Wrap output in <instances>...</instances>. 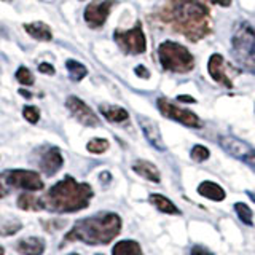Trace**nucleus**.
I'll use <instances>...</instances> for the list:
<instances>
[{
	"label": "nucleus",
	"instance_id": "4468645a",
	"mask_svg": "<svg viewBox=\"0 0 255 255\" xmlns=\"http://www.w3.org/2000/svg\"><path fill=\"white\" fill-rule=\"evenodd\" d=\"M207 70H209V75L212 80H215L219 85L227 86V88H233V82L227 74V66H225V59L223 56L215 53L209 58V62H207Z\"/></svg>",
	"mask_w": 255,
	"mask_h": 255
},
{
	"label": "nucleus",
	"instance_id": "c9c22d12",
	"mask_svg": "<svg viewBox=\"0 0 255 255\" xmlns=\"http://www.w3.org/2000/svg\"><path fill=\"white\" fill-rule=\"evenodd\" d=\"M19 93H21L22 96H26V98H30V93H27V91H24V90H21Z\"/></svg>",
	"mask_w": 255,
	"mask_h": 255
},
{
	"label": "nucleus",
	"instance_id": "a878e982",
	"mask_svg": "<svg viewBox=\"0 0 255 255\" xmlns=\"http://www.w3.org/2000/svg\"><path fill=\"white\" fill-rule=\"evenodd\" d=\"M190 156H191V159H193V161L203 163V161H206V159H209L211 151H209V148H207V147L199 145V143H198V145H195L193 148H191Z\"/></svg>",
	"mask_w": 255,
	"mask_h": 255
},
{
	"label": "nucleus",
	"instance_id": "9d476101",
	"mask_svg": "<svg viewBox=\"0 0 255 255\" xmlns=\"http://www.w3.org/2000/svg\"><path fill=\"white\" fill-rule=\"evenodd\" d=\"M114 5L115 0H94V2H91L85 8V14H83L86 24L93 29L104 26V22L107 21Z\"/></svg>",
	"mask_w": 255,
	"mask_h": 255
},
{
	"label": "nucleus",
	"instance_id": "4c0bfd02",
	"mask_svg": "<svg viewBox=\"0 0 255 255\" xmlns=\"http://www.w3.org/2000/svg\"><path fill=\"white\" fill-rule=\"evenodd\" d=\"M5 254V251H3V247H0V255H3Z\"/></svg>",
	"mask_w": 255,
	"mask_h": 255
},
{
	"label": "nucleus",
	"instance_id": "2f4dec72",
	"mask_svg": "<svg viewBox=\"0 0 255 255\" xmlns=\"http://www.w3.org/2000/svg\"><path fill=\"white\" fill-rule=\"evenodd\" d=\"M135 75H139V77H142V78H148L150 77V74H148V70L143 67V66H137L135 67Z\"/></svg>",
	"mask_w": 255,
	"mask_h": 255
},
{
	"label": "nucleus",
	"instance_id": "1a4fd4ad",
	"mask_svg": "<svg viewBox=\"0 0 255 255\" xmlns=\"http://www.w3.org/2000/svg\"><path fill=\"white\" fill-rule=\"evenodd\" d=\"M220 147L227 151L230 156H233L239 161L246 163L247 166H251L255 159V148L251 147L249 143L235 137V135H220L219 137Z\"/></svg>",
	"mask_w": 255,
	"mask_h": 255
},
{
	"label": "nucleus",
	"instance_id": "79ce46f5",
	"mask_svg": "<svg viewBox=\"0 0 255 255\" xmlns=\"http://www.w3.org/2000/svg\"><path fill=\"white\" fill-rule=\"evenodd\" d=\"M98 255H101V254H98Z\"/></svg>",
	"mask_w": 255,
	"mask_h": 255
},
{
	"label": "nucleus",
	"instance_id": "a19ab883",
	"mask_svg": "<svg viewBox=\"0 0 255 255\" xmlns=\"http://www.w3.org/2000/svg\"><path fill=\"white\" fill-rule=\"evenodd\" d=\"M69 255H78V254H69Z\"/></svg>",
	"mask_w": 255,
	"mask_h": 255
},
{
	"label": "nucleus",
	"instance_id": "c756f323",
	"mask_svg": "<svg viewBox=\"0 0 255 255\" xmlns=\"http://www.w3.org/2000/svg\"><path fill=\"white\" fill-rule=\"evenodd\" d=\"M190 255H214L211 251H207L203 246H193L190 251Z\"/></svg>",
	"mask_w": 255,
	"mask_h": 255
},
{
	"label": "nucleus",
	"instance_id": "ddd939ff",
	"mask_svg": "<svg viewBox=\"0 0 255 255\" xmlns=\"http://www.w3.org/2000/svg\"><path fill=\"white\" fill-rule=\"evenodd\" d=\"M64 164V158L58 147L46 148L38 159V167L45 175H54Z\"/></svg>",
	"mask_w": 255,
	"mask_h": 255
},
{
	"label": "nucleus",
	"instance_id": "b1692460",
	"mask_svg": "<svg viewBox=\"0 0 255 255\" xmlns=\"http://www.w3.org/2000/svg\"><path fill=\"white\" fill-rule=\"evenodd\" d=\"M235 212L238 215V219L241 220L244 225L247 227L254 225V212L246 203H235Z\"/></svg>",
	"mask_w": 255,
	"mask_h": 255
},
{
	"label": "nucleus",
	"instance_id": "7c9ffc66",
	"mask_svg": "<svg viewBox=\"0 0 255 255\" xmlns=\"http://www.w3.org/2000/svg\"><path fill=\"white\" fill-rule=\"evenodd\" d=\"M38 70L42 72V74H46V75H54V67L51 66V64H48V62H42V64H38Z\"/></svg>",
	"mask_w": 255,
	"mask_h": 255
},
{
	"label": "nucleus",
	"instance_id": "aec40b11",
	"mask_svg": "<svg viewBox=\"0 0 255 255\" xmlns=\"http://www.w3.org/2000/svg\"><path fill=\"white\" fill-rule=\"evenodd\" d=\"M99 112L106 117L107 122L110 123H123L128 120V112L123 107H118V106H110V104H102L99 107Z\"/></svg>",
	"mask_w": 255,
	"mask_h": 255
},
{
	"label": "nucleus",
	"instance_id": "423d86ee",
	"mask_svg": "<svg viewBox=\"0 0 255 255\" xmlns=\"http://www.w3.org/2000/svg\"><path fill=\"white\" fill-rule=\"evenodd\" d=\"M114 40L126 54H142L147 50V38L140 22L129 30H115Z\"/></svg>",
	"mask_w": 255,
	"mask_h": 255
},
{
	"label": "nucleus",
	"instance_id": "a211bd4d",
	"mask_svg": "<svg viewBox=\"0 0 255 255\" xmlns=\"http://www.w3.org/2000/svg\"><path fill=\"white\" fill-rule=\"evenodd\" d=\"M148 201L150 204H153V207L159 212L167 214V215H180V209L175 206L169 198H166L164 195H159V193H151L148 196Z\"/></svg>",
	"mask_w": 255,
	"mask_h": 255
},
{
	"label": "nucleus",
	"instance_id": "72a5a7b5",
	"mask_svg": "<svg viewBox=\"0 0 255 255\" xmlns=\"http://www.w3.org/2000/svg\"><path fill=\"white\" fill-rule=\"evenodd\" d=\"M177 99H179V101H182V102H195V99L191 98V96H185V94L177 96Z\"/></svg>",
	"mask_w": 255,
	"mask_h": 255
},
{
	"label": "nucleus",
	"instance_id": "ea45409f",
	"mask_svg": "<svg viewBox=\"0 0 255 255\" xmlns=\"http://www.w3.org/2000/svg\"><path fill=\"white\" fill-rule=\"evenodd\" d=\"M3 2H11V0H3Z\"/></svg>",
	"mask_w": 255,
	"mask_h": 255
},
{
	"label": "nucleus",
	"instance_id": "5701e85b",
	"mask_svg": "<svg viewBox=\"0 0 255 255\" xmlns=\"http://www.w3.org/2000/svg\"><path fill=\"white\" fill-rule=\"evenodd\" d=\"M66 69L69 72V77L74 80V82H80V80H83L88 75V69L83 66L82 62H78L75 59H67Z\"/></svg>",
	"mask_w": 255,
	"mask_h": 255
},
{
	"label": "nucleus",
	"instance_id": "0eeeda50",
	"mask_svg": "<svg viewBox=\"0 0 255 255\" xmlns=\"http://www.w3.org/2000/svg\"><path fill=\"white\" fill-rule=\"evenodd\" d=\"M156 107L159 112H161V115H164L169 120H174V122H177L183 126H188V128H201L203 126L201 120H199V117L196 114H193L191 110L175 106L174 102L167 101L166 98H158Z\"/></svg>",
	"mask_w": 255,
	"mask_h": 255
},
{
	"label": "nucleus",
	"instance_id": "cd10ccee",
	"mask_svg": "<svg viewBox=\"0 0 255 255\" xmlns=\"http://www.w3.org/2000/svg\"><path fill=\"white\" fill-rule=\"evenodd\" d=\"M22 115L24 118L27 120L29 123L32 125H37L38 123V120H40V110L34 106H26L22 110Z\"/></svg>",
	"mask_w": 255,
	"mask_h": 255
},
{
	"label": "nucleus",
	"instance_id": "2eb2a0df",
	"mask_svg": "<svg viewBox=\"0 0 255 255\" xmlns=\"http://www.w3.org/2000/svg\"><path fill=\"white\" fill-rule=\"evenodd\" d=\"M14 249L22 255H42L45 252V241L37 236L24 238L16 243Z\"/></svg>",
	"mask_w": 255,
	"mask_h": 255
},
{
	"label": "nucleus",
	"instance_id": "f8f14e48",
	"mask_svg": "<svg viewBox=\"0 0 255 255\" xmlns=\"http://www.w3.org/2000/svg\"><path fill=\"white\" fill-rule=\"evenodd\" d=\"M137 122H139L140 129H142V132H143V135H145V139L148 140L150 145L153 148H156L158 151H166V145H164L161 131H159V126L155 120H151L148 117L137 115Z\"/></svg>",
	"mask_w": 255,
	"mask_h": 255
},
{
	"label": "nucleus",
	"instance_id": "bb28decb",
	"mask_svg": "<svg viewBox=\"0 0 255 255\" xmlns=\"http://www.w3.org/2000/svg\"><path fill=\"white\" fill-rule=\"evenodd\" d=\"M16 80H18V82L21 85H24V86H32V85H34V82H35V78H34V75H32V72L27 67H24V66H21L18 70H16Z\"/></svg>",
	"mask_w": 255,
	"mask_h": 255
},
{
	"label": "nucleus",
	"instance_id": "393cba45",
	"mask_svg": "<svg viewBox=\"0 0 255 255\" xmlns=\"http://www.w3.org/2000/svg\"><path fill=\"white\" fill-rule=\"evenodd\" d=\"M110 147V143L107 139H102V137H96V139H91L90 142L86 143V148L90 153H94V155H101L104 151H107Z\"/></svg>",
	"mask_w": 255,
	"mask_h": 255
},
{
	"label": "nucleus",
	"instance_id": "f257e3e1",
	"mask_svg": "<svg viewBox=\"0 0 255 255\" xmlns=\"http://www.w3.org/2000/svg\"><path fill=\"white\" fill-rule=\"evenodd\" d=\"M158 16L191 42H198L212 30L211 11L199 0H167Z\"/></svg>",
	"mask_w": 255,
	"mask_h": 255
},
{
	"label": "nucleus",
	"instance_id": "412c9836",
	"mask_svg": "<svg viewBox=\"0 0 255 255\" xmlns=\"http://www.w3.org/2000/svg\"><path fill=\"white\" fill-rule=\"evenodd\" d=\"M112 255H143V252H142V247L137 241L123 239V241H120L114 246Z\"/></svg>",
	"mask_w": 255,
	"mask_h": 255
},
{
	"label": "nucleus",
	"instance_id": "6e6552de",
	"mask_svg": "<svg viewBox=\"0 0 255 255\" xmlns=\"http://www.w3.org/2000/svg\"><path fill=\"white\" fill-rule=\"evenodd\" d=\"M2 179L13 188H21L26 191H38L43 190L42 177L34 171L26 169H10L2 172Z\"/></svg>",
	"mask_w": 255,
	"mask_h": 255
},
{
	"label": "nucleus",
	"instance_id": "9b49d317",
	"mask_svg": "<svg viewBox=\"0 0 255 255\" xmlns=\"http://www.w3.org/2000/svg\"><path fill=\"white\" fill-rule=\"evenodd\" d=\"M66 107L69 109L72 117H74L78 123H82L85 126H91V128L99 126L98 115H96L82 99H78L77 96H69L66 101Z\"/></svg>",
	"mask_w": 255,
	"mask_h": 255
},
{
	"label": "nucleus",
	"instance_id": "20e7f679",
	"mask_svg": "<svg viewBox=\"0 0 255 255\" xmlns=\"http://www.w3.org/2000/svg\"><path fill=\"white\" fill-rule=\"evenodd\" d=\"M231 58L243 70L255 75V29L249 22H239L231 37Z\"/></svg>",
	"mask_w": 255,
	"mask_h": 255
},
{
	"label": "nucleus",
	"instance_id": "6ab92c4d",
	"mask_svg": "<svg viewBox=\"0 0 255 255\" xmlns=\"http://www.w3.org/2000/svg\"><path fill=\"white\" fill-rule=\"evenodd\" d=\"M24 30H26L30 37H34L35 40H40V42H50L53 38L51 29L48 27L45 22H40V21L24 24Z\"/></svg>",
	"mask_w": 255,
	"mask_h": 255
},
{
	"label": "nucleus",
	"instance_id": "7ed1b4c3",
	"mask_svg": "<svg viewBox=\"0 0 255 255\" xmlns=\"http://www.w3.org/2000/svg\"><path fill=\"white\" fill-rule=\"evenodd\" d=\"M93 188L88 183H80L74 177H64L46 191L42 198L43 209L58 214L78 212L90 206Z\"/></svg>",
	"mask_w": 255,
	"mask_h": 255
},
{
	"label": "nucleus",
	"instance_id": "39448f33",
	"mask_svg": "<svg viewBox=\"0 0 255 255\" xmlns=\"http://www.w3.org/2000/svg\"><path fill=\"white\" fill-rule=\"evenodd\" d=\"M158 58L161 67L174 74H187L195 66V58L187 46L166 40L158 46Z\"/></svg>",
	"mask_w": 255,
	"mask_h": 255
},
{
	"label": "nucleus",
	"instance_id": "4be33fe9",
	"mask_svg": "<svg viewBox=\"0 0 255 255\" xmlns=\"http://www.w3.org/2000/svg\"><path fill=\"white\" fill-rule=\"evenodd\" d=\"M18 206L22 211H40L43 209V203L42 198H37L32 193H22L18 198Z\"/></svg>",
	"mask_w": 255,
	"mask_h": 255
},
{
	"label": "nucleus",
	"instance_id": "f704fd0d",
	"mask_svg": "<svg viewBox=\"0 0 255 255\" xmlns=\"http://www.w3.org/2000/svg\"><path fill=\"white\" fill-rule=\"evenodd\" d=\"M6 195V190L3 188V185H2V183H0V199H2L3 196Z\"/></svg>",
	"mask_w": 255,
	"mask_h": 255
},
{
	"label": "nucleus",
	"instance_id": "c85d7f7f",
	"mask_svg": "<svg viewBox=\"0 0 255 255\" xmlns=\"http://www.w3.org/2000/svg\"><path fill=\"white\" fill-rule=\"evenodd\" d=\"M19 230H21V223L13 220L11 223H8V225L0 227V235H3V236H10V235H14L16 231H19Z\"/></svg>",
	"mask_w": 255,
	"mask_h": 255
},
{
	"label": "nucleus",
	"instance_id": "f03ea898",
	"mask_svg": "<svg viewBox=\"0 0 255 255\" xmlns=\"http://www.w3.org/2000/svg\"><path fill=\"white\" fill-rule=\"evenodd\" d=\"M122 231V217L115 212H99L91 217L77 220L66 235V241H80L90 246L112 243Z\"/></svg>",
	"mask_w": 255,
	"mask_h": 255
},
{
	"label": "nucleus",
	"instance_id": "e433bc0d",
	"mask_svg": "<svg viewBox=\"0 0 255 255\" xmlns=\"http://www.w3.org/2000/svg\"><path fill=\"white\" fill-rule=\"evenodd\" d=\"M247 195H249V198H252L254 201H255V195H254V193H251V191H247Z\"/></svg>",
	"mask_w": 255,
	"mask_h": 255
},
{
	"label": "nucleus",
	"instance_id": "473e14b6",
	"mask_svg": "<svg viewBox=\"0 0 255 255\" xmlns=\"http://www.w3.org/2000/svg\"><path fill=\"white\" fill-rule=\"evenodd\" d=\"M206 2L214 3V5H220V6H230L231 0H206Z\"/></svg>",
	"mask_w": 255,
	"mask_h": 255
},
{
	"label": "nucleus",
	"instance_id": "58836bf2",
	"mask_svg": "<svg viewBox=\"0 0 255 255\" xmlns=\"http://www.w3.org/2000/svg\"><path fill=\"white\" fill-rule=\"evenodd\" d=\"M251 167H252V169H254V171H255V161H254V163H252V164H251Z\"/></svg>",
	"mask_w": 255,
	"mask_h": 255
},
{
	"label": "nucleus",
	"instance_id": "f3484780",
	"mask_svg": "<svg viewBox=\"0 0 255 255\" xmlns=\"http://www.w3.org/2000/svg\"><path fill=\"white\" fill-rule=\"evenodd\" d=\"M132 171L135 174H139L140 177L153 183H159V180H161V174H159L158 167L153 163L145 161V159H137V161L132 164Z\"/></svg>",
	"mask_w": 255,
	"mask_h": 255
},
{
	"label": "nucleus",
	"instance_id": "dca6fc26",
	"mask_svg": "<svg viewBox=\"0 0 255 255\" xmlns=\"http://www.w3.org/2000/svg\"><path fill=\"white\" fill-rule=\"evenodd\" d=\"M198 195L204 196L206 199H211V201L220 203L227 198V191L219 183H215L212 180H204L198 185Z\"/></svg>",
	"mask_w": 255,
	"mask_h": 255
}]
</instances>
